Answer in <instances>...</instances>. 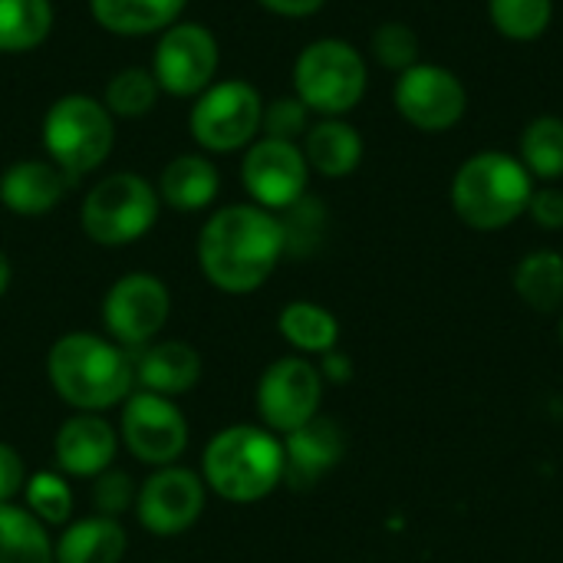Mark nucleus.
I'll list each match as a JSON object with an SVG mask.
<instances>
[{"mask_svg": "<svg viewBox=\"0 0 563 563\" xmlns=\"http://www.w3.org/2000/svg\"><path fill=\"white\" fill-rule=\"evenodd\" d=\"M284 254V224L261 205H228L214 211L198 238L201 274L224 294L264 287Z\"/></svg>", "mask_w": 563, "mask_h": 563, "instance_id": "1", "label": "nucleus"}, {"mask_svg": "<svg viewBox=\"0 0 563 563\" xmlns=\"http://www.w3.org/2000/svg\"><path fill=\"white\" fill-rule=\"evenodd\" d=\"M46 373L63 402L79 412H106L132 396V356L96 336V333H69L53 343Z\"/></svg>", "mask_w": 563, "mask_h": 563, "instance_id": "2", "label": "nucleus"}, {"mask_svg": "<svg viewBox=\"0 0 563 563\" xmlns=\"http://www.w3.org/2000/svg\"><path fill=\"white\" fill-rule=\"evenodd\" d=\"M534 195V178L501 148H485L465 158L452 178V211L472 231H501L528 214V201Z\"/></svg>", "mask_w": 563, "mask_h": 563, "instance_id": "3", "label": "nucleus"}, {"mask_svg": "<svg viewBox=\"0 0 563 563\" xmlns=\"http://www.w3.org/2000/svg\"><path fill=\"white\" fill-rule=\"evenodd\" d=\"M201 468L214 495L251 505L284 482V445L257 426H231L208 442Z\"/></svg>", "mask_w": 563, "mask_h": 563, "instance_id": "4", "label": "nucleus"}, {"mask_svg": "<svg viewBox=\"0 0 563 563\" xmlns=\"http://www.w3.org/2000/svg\"><path fill=\"white\" fill-rule=\"evenodd\" d=\"M115 145V122L102 99L86 92L59 96L43 115V148L49 162L69 178L96 172Z\"/></svg>", "mask_w": 563, "mask_h": 563, "instance_id": "5", "label": "nucleus"}, {"mask_svg": "<svg viewBox=\"0 0 563 563\" xmlns=\"http://www.w3.org/2000/svg\"><path fill=\"white\" fill-rule=\"evenodd\" d=\"M369 86L363 53L336 36L313 40L294 63V96L323 119H343L353 112Z\"/></svg>", "mask_w": 563, "mask_h": 563, "instance_id": "6", "label": "nucleus"}, {"mask_svg": "<svg viewBox=\"0 0 563 563\" xmlns=\"http://www.w3.org/2000/svg\"><path fill=\"white\" fill-rule=\"evenodd\" d=\"M158 201V188L148 178L135 172H115L89 188L79 221L89 241L102 247H122L152 231Z\"/></svg>", "mask_w": 563, "mask_h": 563, "instance_id": "7", "label": "nucleus"}, {"mask_svg": "<svg viewBox=\"0 0 563 563\" xmlns=\"http://www.w3.org/2000/svg\"><path fill=\"white\" fill-rule=\"evenodd\" d=\"M264 99L247 79H214L191 106V139L205 152H238L257 142Z\"/></svg>", "mask_w": 563, "mask_h": 563, "instance_id": "8", "label": "nucleus"}, {"mask_svg": "<svg viewBox=\"0 0 563 563\" xmlns=\"http://www.w3.org/2000/svg\"><path fill=\"white\" fill-rule=\"evenodd\" d=\"M218 36L201 23H172L158 33L152 53V76L162 92L175 99H198L218 76Z\"/></svg>", "mask_w": 563, "mask_h": 563, "instance_id": "9", "label": "nucleus"}, {"mask_svg": "<svg viewBox=\"0 0 563 563\" xmlns=\"http://www.w3.org/2000/svg\"><path fill=\"white\" fill-rule=\"evenodd\" d=\"M396 112L419 132L439 135L455 129L468 112L465 82L439 63H416L399 73L393 89Z\"/></svg>", "mask_w": 563, "mask_h": 563, "instance_id": "10", "label": "nucleus"}, {"mask_svg": "<svg viewBox=\"0 0 563 563\" xmlns=\"http://www.w3.org/2000/svg\"><path fill=\"white\" fill-rule=\"evenodd\" d=\"M172 310L168 287L152 274H125L119 277L106 300H102V320L112 340L122 350H142L148 346L158 330L165 327Z\"/></svg>", "mask_w": 563, "mask_h": 563, "instance_id": "11", "label": "nucleus"}, {"mask_svg": "<svg viewBox=\"0 0 563 563\" xmlns=\"http://www.w3.org/2000/svg\"><path fill=\"white\" fill-rule=\"evenodd\" d=\"M241 181L254 205L267 211H287L307 195L310 165L297 142L261 135L247 145V155L241 162Z\"/></svg>", "mask_w": 563, "mask_h": 563, "instance_id": "12", "label": "nucleus"}, {"mask_svg": "<svg viewBox=\"0 0 563 563\" xmlns=\"http://www.w3.org/2000/svg\"><path fill=\"white\" fill-rule=\"evenodd\" d=\"M323 399V376L303 356H284L271 363L257 383V412L267 429L294 432L317 419Z\"/></svg>", "mask_w": 563, "mask_h": 563, "instance_id": "13", "label": "nucleus"}, {"mask_svg": "<svg viewBox=\"0 0 563 563\" xmlns=\"http://www.w3.org/2000/svg\"><path fill=\"white\" fill-rule=\"evenodd\" d=\"M122 442L145 465H172L188 445L181 409L155 393H135L122 402Z\"/></svg>", "mask_w": 563, "mask_h": 563, "instance_id": "14", "label": "nucleus"}, {"mask_svg": "<svg viewBox=\"0 0 563 563\" xmlns=\"http://www.w3.org/2000/svg\"><path fill=\"white\" fill-rule=\"evenodd\" d=\"M135 511L145 531L158 538H175L201 518L205 482L188 468L165 465L135 495Z\"/></svg>", "mask_w": 563, "mask_h": 563, "instance_id": "15", "label": "nucleus"}, {"mask_svg": "<svg viewBox=\"0 0 563 563\" xmlns=\"http://www.w3.org/2000/svg\"><path fill=\"white\" fill-rule=\"evenodd\" d=\"M284 445V482L290 488L317 485L343 459V429L333 419H310L307 426L287 432Z\"/></svg>", "mask_w": 563, "mask_h": 563, "instance_id": "16", "label": "nucleus"}, {"mask_svg": "<svg viewBox=\"0 0 563 563\" xmlns=\"http://www.w3.org/2000/svg\"><path fill=\"white\" fill-rule=\"evenodd\" d=\"M69 185L73 181L53 162L23 158L0 175V205L20 218H40L66 198Z\"/></svg>", "mask_w": 563, "mask_h": 563, "instance_id": "17", "label": "nucleus"}, {"mask_svg": "<svg viewBox=\"0 0 563 563\" xmlns=\"http://www.w3.org/2000/svg\"><path fill=\"white\" fill-rule=\"evenodd\" d=\"M115 432L99 412H79L56 432V465L66 475L96 478L115 459Z\"/></svg>", "mask_w": 563, "mask_h": 563, "instance_id": "18", "label": "nucleus"}, {"mask_svg": "<svg viewBox=\"0 0 563 563\" xmlns=\"http://www.w3.org/2000/svg\"><path fill=\"white\" fill-rule=\"evenodd\" d=\"M132 373L145 393L168 399V396H178V393H188L198 386L201 356L188 343H175V340L148 343L132 353Z\"/></svg>", "mask_w": 563, "mask_h": 563, "instance_id": "19", "label": "nucleus"}, {"mask_svg": "<svg viewBox=\"0 0 563 563\" xmlns=\"http://www.w3.org/2000/svg\"><path fill=\"white\" fill-rule=\"evenodd\" d=\"M303 158L323 178H346L363 162V135L346 119H320L303 135Z\"/></svg>", "mask_w": 563, "mask_h": 563, "instance_id": "20", "label": "nucleus"}, {"mask_svg": "<svg viewBox=\"0 0 563 563\" xmlns=\"http://www.w3.org/2000/svg\"><path fill=\"white\" fill-rule=\"evenodd\" d=\"M221 191V175L205 155H175L158 178V198L172 211H205Z\"/></svg>", "mask_w": 563, "mask_h": 563, "instance_id": "21", "label": "nucleus"}, {"mask_svg": "<svg viewBox=\"0 0 563 563\" xmlns=\"http://www.w3.org/2000/svg\"><path fill=\"white\" fill-rule=\"evenodd\" d=\"M188 0H89L92 20L115 36H148L178 23Z\"/></svg>", "mask_w": 563, "mask_h": 563, "instance_id": "22", "label": "nucleus"}, {"mask_svg": "<svg viewBox=\"0 0 563 563\" xmlns=\"http://www.w3.org/2000/svg\"><path fill=\"white\" fill-rule=\"evenodd\" d=\"M125 531L115 518H86L73 525L53 548L56 563H119L125 558Z\"/></svg>", "mask_w": 563, "mask_h": 563, "instance_id": "23", "label": "nucleus"}, {"mask_svg": "<svg viewBox=\"0 0 563 563\" xmlns=\"http://www.w3.org/2000/svg\"><path fill=\"white\" fill-rule=\"evenodd\" d=\"M277 330L280 336L300 350V353H330L336 350V340H340V323L336 317L320 307V303H310V300H294L280 310L277 317Z\"/></svg>", "mask_w": 563, "mask_h": 563, "instance_id": "24", "label": "nucleus"}, {"mask_svg": "<svg viewBox=\"0 0 563 563\" xmlns=\"http://www.w3.org/2000/svg\"><path fill=\"white\" fill-rule=\"evenodd\" d=\"M53 0H0V53H30L53 33Z\"/></svg>", "mask_w": 563, "mask_h": 563, "instance_id": "25", "label": "nucleus"}, {"mask_svg": "<svg viewBox=\"0 0 563 563\" xmlns=\"http://www.w3.org/2000/svg\"><path fill=\"white\" fill-rule=\"evenodd\" d=\"M515 290L518 297L538 310L554 313L563 307V254L558 251H531L515 267Z\"/></svg>", "mask_w": 563, "mask_h": 563, "instance_id": "26", "label": "nucleus"}, {"mask_svg": "<svg viewBox=\"0 0 563 563\" xmlns=\"http://www.w3.org/2000/svg\"><path fill=\"white\" fill-rule=\"evenodd\" d=\"M0 563H56L46 528L13 505H0Z\"/></svg>", "mask_w": 563, "mask_h": 563, "instance_id": "27", "label": "nucleus"}, {"mask_svg": "<svg viewBox=\"0 0 563 563\" xmlns=\"http://www.w3.org/2000/svg\"><path fill=\"white\" fill-rule=\"evenodd\" d=\"M521 165L531 178L558 181L563 178V119L538 115L521 132Z\"/></svg>", "mask_w": 563, "mask_h": 563, "instance_id": "28", "label": "nucleus"}, {"mask_svg": "<svg viewBox=\"0 0 563 563\" xmlns=\"http://www.w3.org/2000/svg\"><path fill=\"white\" fill-rule=\"evenodd\" d=\"M158 82L152 76V69L145 66H125L119 69L109 82H106V92H102V106L112 112V119H139L145 112L155 109L158 102Z\"/></svg>", "mask_w": 563, "mask_h": 563, "instance_id": "29", "label": "nucleus"}, {"mask_svg": "<svg viewBox=\"0 0 563 563\" xmlns=\"http://www.w3.org/2000/svg\"><path fill=\"white\" fill-rule=\"evenodd\" d=\"M495 30L515 43H531L548 33L554 20V0H488Z\"/></svg>", "mask_w": 563, "mask_h": 563, "instance_id": "30", "label": "nucleus"}, {"mask_svg": "<svg viewBox=\"0 0 563 563\" xmlns=\"http://www.w3.org/2000/svg\"><path fill=\"white\" fill-rule=\"evenodd\" d=\"M26 508L40 525H63L73 511V492L59 475L36 472L26 482Z\"/></svg>", "mask_w": 563, "mask_h": 563, "instance_id": "31", "label": "nucleus"}, {"mask_svg": "<svg viewBox=\"0 0 563 563\" xmlns=\"http://www.w3.org/2000/svg\"><path fill=\"white\" fill-rule=\"evenodd\" d=\"M373 56L393 73H406L409 66L419 63V33L409 23L389 20L373 30Z\"/></svg>", "mask_w": 563, "mask_h": 563, "instance_id": "32", "label": "nucleus"}, {"mask_svg": "<svg viewBox=\"0 0 563 563\" xmlns=\"http://www.w3.org/2000/svg\"><path fill=\"white\" fill-rule=\"evenodd\" d=\"M284 224V241H287V254H310L320 244V234L327 228V211L317 198H300L297 205H290L280 218Z\"/></svg>", "mask_w": 563, "mask_h": 563, "instance_id": "33", "label": "nucleus"}, {"mask_svg": "<svg viewBox=\"0 0 563 563\" xmlns=\"http://www.w3.org/2000/svg\"><path fill=\"white\" fill-rule=\"evenodd\" d=\"M310 109L297 99V96H277L271 102H264V119H261V132L267 139H284V142H297L307 135L310 122Z\"/></svg>", "mask_w": 563, "mask_h": 563, "instance_id": "34", "label": "nucleus"}, {"mask_svg": "<svg viewBox=\"0 0 563 563\" xmlns=\"http://www.w3.org/2000/svg\"><path fill=\"white\" fill-rule=\"evenodd\" d=\"M135 498V488H132V478L125 472H115V468H106L102 475H96V485H92V505L102 518H119Z\"/></svg>", "mask_w": 563, "mask_h": 563, "instance_id": "35", "label": "nucleus"}, {"mask_svg": "<svg viewBox=\"0 0 563 563\" xmlns=\"http://www.w3.org/2000/svg\"><path fill=\"white\" fill-rule=\"evenodd\" d=\"M528 214L538 228L544 231H561L563 228V191L561 188H534L528 201Z\"/></svg>", "mask_w": 563, "mask_h": 563, "instance_id": "36", "label": "nucleus"}, {"mask_svg": "<svg viewBox=\"0 0 563 563\" xmlns=\"http://www.w3.org/2000/svg\"><path fill=\"white\" fill-rule=\"evenodd\" d=\"M23 485H26V468L20 452L0 442V505H10V498L20 495Z\"/></svg>", "mask_w": 563, "mask_h": 563, "instance_id": "37", "label": "nucleus"}, {"mask_svg": "<svg viewBox=\"0 0 563 563\" xmlns=\"http://www.w3.org/2000/svg\"><path fill=\"white\" fill-rule=\"evenodd\" d=\"M257 3L277 16H310V13L323 10L327 0H257Z\"/></svg>", "mask_w": 563, "mask_h": 563, "instance_id": "38", "label": "nucleus"}, {"mask_svg": "<svg viewBox=\"0 0 563 563\" xmlns=\"http://www.w3.org/2000/svg\"><path fill=\"white\" fill-rule=\"evenodd\" d=\"M350 373H353V366H350V360H346L343 353H336V350L323 353V369H320L323 379H330V383H346Z\"/></svg>", "mask_w": 563, "mask_h": 563, "instance_id": "39", "label": "nucleus"}, {"mask_svg": "<svg viewBox=\"0 0 563 563\" xmlns=\"http://www.w3.org/2000/svg\"><path fill=\"white\" fill-rule=\"evenodd\" d=\"M7 287H10V261H7V254L0 251V297L7 294Z\"/></svg>", "mask_w": 563, "mask_h": 563, "instance_id": "40", "label": "nucleus"}, {"mask_svg": "<svg viewBox=\"0 0 563 563\" xmlns=\"http://www.w3.org/2000/svg\"><path fill=\"white\" fill-rule=\"evenodd\" d=\"M561 343H563V317H561Z\"/></svg>", "mask_w": 563, "mask_h": 563, "instance_id": "41", "label": "nucleus"}]
</instances>
